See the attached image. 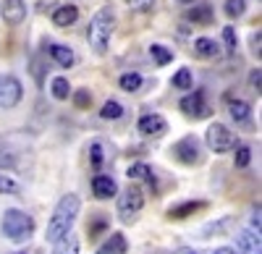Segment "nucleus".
Here are the masks:
<instances>
[{"mask_svg":"<svg viewBox=\"0 0 262 254\" xmlns=\"http://www.w3.org/2000/svg\"><path fill=\"white\" fill-rule=\"evenodd\" d=\"M79 197L76 194H63L50 215V223H48V241L50 244H58L60 239H66L71 234V228L76 223V215H79Z\"/></svg>","mask_w":262,"mask_h":254,"instance_id":"1","label":"nucleus"},{"mask_svg":"<svg viewBox=\"0 0 262 254\" xmlns=\"http://www.w3.org/2000/svg\"><path fill=\"white\" fill-rule=\"evenodd\" d=\"M116 29V16L111 8H100L92 21H90V29H86V39H90V48L102 55L107 50V42H111V34Z\"/></svg>","mask_w":262,"mask_h":254,"instance_id":"2","label":"nucleus"},{"mask_svg":"<svg viewBox=\"0 0 262 254\" xmlns=\"http://www.w3.org/2000/svg\"><path fill=\"white\" fill-rule=\"evenodd\" d=\"M3 234L16 241V244H24L32 239L34 234V218L27 215L24 210H6L3 215Z\"/></svg>","mask_w":262,"mask_h":254,"instance_id":"3","label":"nucleus"},{"mask_svg":"<svg viewBox=\"0 0 262 254\" xmlns=\"http://www.w3.org/2000/svg\"><path fill=\"white\" fill-rule=\"evenodd\" d=\"M142 207H144V194H142V189L139 186H128L121 192L118 197V215L123 223H131L139 213H142Z\"/></svg>","mask_w":262,"mask_h":254,"instance_id":"4","label":"nucleus"},{"mask_svg":"<svg viewBox=\"0 0 262 254\" xmlns=\"http://www.w3.org/2000/svg\"><path fill=\"white\" fill-rule=\"evenodd\" d=\"M205 142H207L210 150L217 152V155L231 152L233 147H236V136H233V131L228 129V126H223V123H212L210 129H207V134H205Z\"/></svg>","mask_w":262,"mask_h":254,"instance_id":"5","label":"nucleus"},{"mask_svg":"<svg viewBox=\"0 0 262 254\" xmlns=\"http://www.w3.org/2000/svg\"><path fill=\"white\" fill-rule=\"evenodd\" d=\"M21 100V81L16 76H0V108L8 110V108H16Z\"/></svg>","mask_w":262,"mask_h":254,"instance_id":"6","label":"nucleus"},{"mask_svg":"<svg viewBox=\"0 0 262 254\" xmlns=\"http://www.w3.org/2000/svg\"><path fill=\"white\" fill-rule=\"evenodd\" d=\"M181 110L189 116V118H210V105L205 102V95L202 92H194V95H186L181 100Z\"/></svg>","mask_w":262,"mask_h":254,"instance_id":"7","label":"nucleus"},{"mask_svg":"<svg viewBox=\"0 0 262 254\" xmlns=\"http://www.w3.org/2000/svg\"><path fill=\"white\" fill-rule=\"evenodd\" d=\"M173 152H176V157L186 165H194L200 163L202 155H200V142H196V136H184L176 147H173Z\"/></svg>","mask_w":262,"mask_h":254,"instance_id":"8","label":"nucleus"},{"mask_svg":"<svg viewBox=\"0 0 262 254\" xmlns=\"http://www.w3.org/2000/svg\"><path fill=\"white\" fill-rule=\"evenodd\" d=\"M139 131H142L144 136H163V134L168 131V123H165V118L158 116V113H147V116L139 118Z\"/></svg>","mask_w":262,"mask_h":254,"instance_id":"9","label":"nucleus"},{"mask_svg":"<svg viewBox=\"0 0 262 254\" xmlns=\"http://www.w3.org/2000/svg\"><path fill=\"white\" fill-rule=\"evenodd\" d=\"M0 13H3V18L8 21L11 27H18L21 21L27 18V3H24V0H3Z\"/></svg>","mask_w":262,"mask_h":254,"instance_id":"10","label":"nucleus"},{"mask_svg":"<svg viewBox=\"0 0 262 254\" xmlns=\"http://www.w3.org/2000/svg\"><path fill=\"white\" fill-rule=\"evenodd\" d=\"M236 241H238V254H262V239L252 228L242 230Z\"/></svg>","mask_w":262,"mask_h":254,"instance_id":"11","label":"nucleus"},{"mask_svg":"<svg viewBox=\"0 0 262 254\" xmlns=\"http://www.w3.org/2000/svg\"><path fill=\"white\" fill-rule=\"evenodd\" d=\"M116 192H118V186L111 176H95L92 178V194L97 199H111Z\"/></svg>","mask_w":262,"mask_h":254,"instance_id":"12","label":"nucleus"},{"mask_svg":"<svg viewBox=\"0 0 262 254\" xmlns=\"http://www.w3.org/2000/svg\"><path fill=\"white\" fill-rule=\"evenodd\" d=\"M79 18V8L76 6H58L53 11V24L55 27H71Z\"/></svg>","mask_w":262,"mask_h":254,"instance_id":"13","label":"nucleus"},{"mask_svg":"<svg viewBox=\"0 0 262 254\" xmlns=\"http://www.w3.org/2000/svg\"><path fill=\"white\" fill-rule=\"evenodd\" d=\"M228 113H231V118L236 123H247L252 118V108H249V102H244V100H231L228 102Z\"/></svg>","mask_w":262,"mask_h":254,"instance_id":"14","label":"nucleus"},{"mask_svg":"<svg viewBox=\"0 0 262 254\" xmlns=\"http://www.w3.org/2000/svg\"><path fill=\"white\" fill-rule=\"evenodd\" d=\"M126 239H123V234H111V239H107L100 249H97V254H126Z\"/></svg>","mask_w":262,"mask_h":254,"instance_id":"15","label":"nucleus"},{"mask_svg":"<svg viewBox=\"0 0 262 254\" xmlns=\"http://www.w3.org/2000/svg\"><path fill=\"white\" fill-rule=\"evenodd\" d=\"M194 53L200 55V58H215L217 53V42L215 39H210V37H196L194 39Z\"/></svg>","mask_w":262,"mask_h":254,"instance_id":"16","label":"nucleus"},{"mask_svg":"<svg viewBox=\"0 0 262 254\" xmlns=\"http://www.w3.org/2000/svg\"><path fill=\"white\" fill-rule=\"evenodd\" d=\"M50 55H53V60H55V63H60L63 68L74 66V60H76L74 50H71V48H66V45H53V48H50Z\"/></svg>","mask_w":262,"mask_h":254,"instance_id":"17","label":"nucleus"},{"mask_svg":"<svg viewBox=\"0 0 262 254\" xmlns=\"http://www.w3.org/2000/svg\"><path fill=\"white\" fill-rule=\"evenodd\" d=\"M189 18L194 24H212V8L207 3H200V6H191L189 8Z\"/></svg>","mask_w":262,"mask_h":254,"instance_id":"18","label":"nucleus"},{"mask_svg":"<svg viewBox=\"0 0 262 254\" xmlns=\"http://www.w3.org/2000/svg\"><path fill=\"white\" fill-rule=\"evenodd\" d=\"M50 92H53L55 100H69V95H71L69 79H66V76H55V79L50 81Z\"/></svg>","mask_w":262,"mask_h":254,"instance_id":"19","label":"nucleus"},{"mask_svg":"<svg viewBox=\"0 0 262 254\" xmlns=\"http://www.w3.org/2000/svg\"><path fill=\"white\" fill-rule=\"evenodd\" d=\"M53 254H79V239L74 234H69L66 239H60L53 249Z\"/></svg>","mask_w":262,"mask_h":254,"instance_id":"20","label":"nucleus"},{"mask_svg":"<svg viewBox=\"0 0 262 254\" xmlns=\"http://www.w3.org/2000/svg\"><path fill=\"white\" fill-rule=\"evenodd\" d=\"M126 176H128L131 181H142V178H144V181L152 183V171H149V165H144V163H134V165L126 171Z\"/></svg>","mask_w":262,"mask_h":254,"instance_id":"21","label":"nucleus"},{"mask_svg":"<svg viewBox=\"0 0 262 254\" xmlns=\"http://www.w3.org/2000/svg\"><path fill=\"white\" fill-rule=\"evenodd\" d=\"M200 207H202V202H184V204H179V207H170V210H168V218H186V215L196 213Z\"/></svg>","mask_w":262,"mask_h":254,"instance_id":"22","label":"nucleus"},{"mask_svg":"<svg viewBox=\"0 0 262 254\" xmlns=\"http://www.w3.org/2000/svg\"><path fill=\"white\" fill-rule=\"evenodd\" d=\"M100 116H102V118H107V121H116V118H121V116H123V105H121V102H116V100H107V102L102 105Z\"/></svg>","mask_w":262,"mask_h":254,"instance_id":"23","label":"nucleus"},{"mask_svg":"<svg viewBox=\"0 0 262 254\" xmlns=\"http://www.w3.org/2000/svg\"><path fill=\"white\" fill-rule=\"evenodd\" d=\"M118 84H121L123 92H137V89L142 87V76H139V74H123V76L118 79Z\"/></svg>","mask_w":262,"mask_h":254,"instance_id":"24","label":"nucleus"},{"mask_svg":"<svg viewBox=\"0 0 262 254\" xmlns=\"http://www.w3.org/2000/svg\"><path fill=\"white\" fill-rule=\"evenodd\" d=\"M244 11H247V3H244V0H226V16H228V18L244 16Z\"/></svg>","mask_w":262,"mask_h":254,"instance_id":"25","label":"nucleus"},{"mask_svg":"<svg viewBox=\"0 0 262 254\" xmlns=\"http://www.w3.org/2000/svg\"><path fill=\"white\" fill-rule=\"evenodd\" d=\"M149 53H152V58L158 60V66H165V63H170V60H173V53H170L168 48H163V45H152V48H149Z\"/></svg>","mask_w":262,"mask_h":254,"instance_id":"26","label":"nucleus"},{"mask_svg":"<svg viewBox=\"0 0 262 254\" xmlns=\"http://www.w3.org/2000/svg\"><path fill=\"white\" fill-rule=\"evenodd\" d=\"M173 87L176 89H191V71L189 68H179V74L173 76Z\"/></svg>","mask_w":262,"mask_h":254,"instance_id":"27","label":"nucleus"},{"mask_svg":"<svg viewBox=\"0 0 262 254\" xmlns=\"http://www.w3.org/2000/svg\"><path fill=\"white\" fill-rule=\"evenodd\" d=\"M0 194H18V181H13L6 173H0Z\"/></svg>","mask_w":262,"mask_h":254,"instance_id":"28","label":"nucleus"},{"mask_svg":"<svg viewBox=\"0 0 262 254\" xmlns=\"http://www.w3.org/2000/svg\"><path fill=\"white\" fill-rule=\"evenodd\" d=\"M249 160H252V150L249 147H238L236 150V168H247Z\"/></svg>","mask_w":262,"mask_h":254,"instance_id":"29","label":"nucleus"},{"mask_svg":"<svg viewBox=\"0 0 262 254\" xmlns=\"http://www.w3.org/2000/svg\"><path fill=\"white\" fill-rule=\"evenodd\" d=\"M223 39H226V50L233 53L236 50V32H233V27H226L223 29Z\"/></svg>","mask_w":262,"mask_h":254,"instance_id":"30","label":"nucleus"},{"mask_svg":"<svg viewBox=\"0 0 262 254\" xmlns=\"http://www.w3.org/2000/svg\"><path fill=\"white\" fill-rule=\"evenodd\" d=\"M76 105H79V108H86V105H90L92 102V95L90 92H86V89H81V92H76Z\"/></svg>","mask_w":262,"mask_h":254,"instance_id":"31","label":"nucleus"},{"mask_svg":"<svg viewBox=\"0 0 262 254\" xmlns=\"http://www.w3.org/2000/svg\"><path fill=\"white\" fill-rule=\"evenodd\" d=\"M16 165V157L11 152H0V168H13Z\"/></svg>","mask_w":262,"mask_h":254,"instance_id":"32","label":"nucleus"},{"mask_svg":"<svg viewBox=\"0 0 262 254\" xmlns=\"http://www.w3.org/2000/svg\"><path fill=\"white\" fill-rule=\"evenodd\" d=\"M92 163H95V168H100V163H102V147L97 142L92 144Z\"/></svg>","mask_w":262,"mask_h":254,"instance_id":"33","label":"nucleus"},{"mask_svg":"<svg viewBox=\"0 0 262 254\" xmlns=\"http://www.w3.org/2000/svg\"><path fill=\"white\" fill-rule=\"evenodd\" d=\"M259 45H262V34L257 32V34H252V50H254L257 58H259Z\"/></svg>","mask_w":262,"mask_h":254,"instance_id":"34","label":"nucleus"},{"mask_svg":"<svg viewBox=\"0 0 262 254\" xmlns=\"http://www.w3.org/2000/svg\"><path fill=\"white\" fill-rule=\"evenodd\" d=\"M128 3L134 6V8H149L152 3H155V0H128Z\"/></svg>","mask_w":262,"mask_h":254,"instance_id":"35","label":"nucleus"},{"mask_svg":"<svg viewBox=\"0 0 262 254\" xmlns=\"http://www.w3.org/2000/svg\"><path fill=\"white\" fill-rule=\"evenodd\" d=\"M252 230H257V234H259V204H257V210L252 213Z\"/></svg>","mask_w":262,"mask_h":254,"instance_id":"36","label":"nucleus"},{"mask_svg":"<svg viewBox=\"0 0 262 254\" xmlns=\"http://www.w3.org/2000/svg\"><path fill=\"white\" fill-rule=\"evenodd\" d=\"M259 84H262V79H259V68H257V71L252 74V87H254L257 92H259Z\"/></svg>","mask_w":262,"mask_h":254,"instance_id":"37","label":"nucleus"},{"mask_svg":"<svg viewBox=\"0 0 262 254\" xmlns=\"http://www.w3.org/2000/svg\"><path fill=\"white\" fill-rule=\"evenodd\" d=\"M212 254H238V251H236V249H231V246H217Z\"/></svg>","mask_w":262,"mask_h":254,"instance_id":"38","label":"nucleus"},{"mask_svg":"<svg viewBox=\"0 0 262 254\" xmlns=\"http://www.w3.org/2000/svg\"><path fill=\"white\" fill-rule=\"evenodd\" d=\"M173 254H200V251H194V249H179V251H173Z\"/></svg>","mask_w":262,"mask_h":254,"instance_id":"39","label":"nucleus"},{"mask_svg":"<svg viewBox=\"0 0 262 254\" xmlns=\"http://www.w3.org/2000/svg\"><path fill=\"white\" fill-rule=\"evenodd\" d=\"M189 3H194V0H189Z\"/></svg>","mask_w":262,"mask_h":254,"instance_id":"40","label":"nucleus"}]
</instances>
